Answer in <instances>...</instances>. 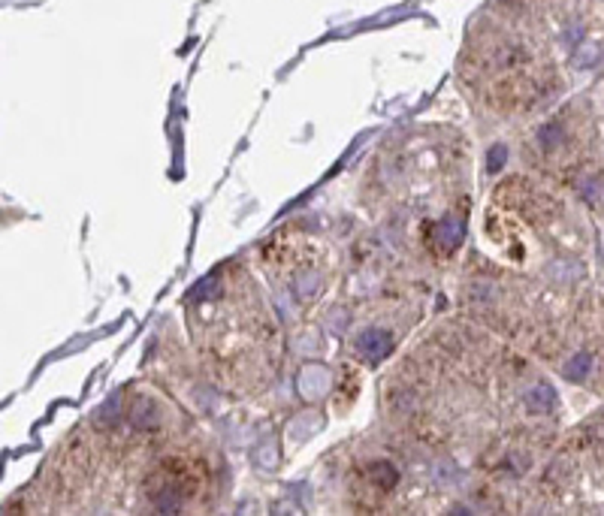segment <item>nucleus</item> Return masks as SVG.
I'll use <instances>...</instances> for the list:
<instances>
[{
  "mask_svg": "<svg viewBox=\"0 0 604 516\" xmlns=\"http://www.w3.org/2000/svg\"><path fill=\"white\" fill-rule=\"evenodd\" d=\"M187 323L203 356L230 387L266 384L278 360V332L242 269L227 263L203 281L190 299Z\"/></svg>",
  "mask_w": 604,
  "mask_h": 516,
  "instance_id": "nucleus-1",
  "label": "nucleus"
}]
</instances>
